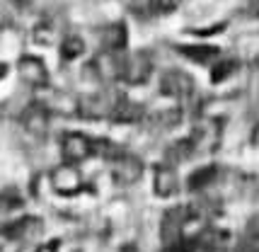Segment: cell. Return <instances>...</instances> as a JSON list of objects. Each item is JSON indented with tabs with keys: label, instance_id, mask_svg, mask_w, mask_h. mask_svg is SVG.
I'll return each instance as SVG.
<instances>
[{
	"label": "cell",
	"instance_id": "cell-1",
	"mask_svg": "<svg viewBox=\"0 0 259 252\" xmlns=\"http://www.w3.org/2000/svg\"><path fill=\"white\" fill-rule=\"evenodd\" d=\"M153 70V58L148 56L146 51H136V54H121L119 56V70L116 75L128 85H141L150 78Z\"/></svg>",
	"mask_w": 259,
	"mask_h": 252
},
{
	"label": "cell",
	"instance_id": "cell-2",
	"mask_svg": "<svg viewBox=\"0 0 259 252\" xmlns=\"http://www.w3.org/2000/svg\"><path fill=\"white\" fill-rule=\"evenodd\" d=\"M92 148H95L92 141L85 136V134H80V131H68L66 136L61 138V153H63V160L70 162V165H75V162L90 158Z\"/></svg>",
	"mask_w": 259,
	"mask_h": 252
},
{
	"label": "cell",
	"instance_id": "cell-3",
	"mask_svg": "<svg viewBox=\"0 0 259 252\" xmlns=\"http://www.w3.org/2000/svg\"><path fill=\"white\" fill-rule=\"evenodd\" d=\"M51 187H54L56 194L73 196L82 189V177L70 162H66V165H61V167L51 172Z\"/></svg>",
	"mask_w": 259,
	"mask_h": 252
},
{
	"label": "cell",
	"instance_id": "cell-4",
	"mask_svg": "<svg viewBox=\"0 0 259 252\" xmlns=\"http://www.w3.org/2000/svg\"><path fill=\"white\" fill-rule=\"evenodd\" d=\"M194 88V80L182 70H167L160 78V92L165 97H187Z\"/></svg>",
	"mask_w": 259,
	"mask_h": 252
},
{
	"label": "cell",
	"instance_id": "cell-5",
	"mask_svg": "<svg viewBox=\"0 0 259 252\" xmlns=\"http://www.w3.org/2000/svg\"><path fill=\"white\" fill-rule=\"evenodd\" d=\"M17 70H20V78L34 85V88H41L49 82V68L44 66V61L36 56H22L17 61Z\"/></svg>",
	"mask_w": 259,
	"mask_h": 252
},
{
	"label": "cell",
	"instance_id": "cell-6",
	"mask_svg": "<svg viewBox=\"0 0 259 252\" xmlns=\"http://www.w3.org/2000/svg\"><path fill=\"white\" fill-rule=\"evenodd\" d=\"M114 167H112V175L114 180L119 184H134L138 177H141V172H143V165L138 158L134 155H128V153H121L119 158H114Z\"/></svg>",
	"mask_w": 259,
	"mask_h": 252
},
{
	"label": "cell",
	"instance_id": "cell-7",
	"mask_svg": "<svg viewBox=\"0 0 259 252\" xmlns=\"http://www.w3.org/2000/svg\"><path fill=\"white\" fill-rule=\"evenodd\" d=\"M177 189H180L177 172L172 167H158V172H155V194L167 199V196L177 194Z\"/></svg>",
	"mask_w": 259,
	"mask_h": 252
},
{
	"label": "cell",
	"instance_id": "cell-8",
	"mask_svg": "<svg viewBox=\"0 0 259 252\" xmlns=\"http://www.w3.org/2000/svg\"><path fill=\"white\" fill-rule=\"evenodd\" d=\"M39 228H41L39 218H20V221H15V223H10L5 228V238H10V240H27V238L36 235Z\"/></svg>",
	"mask_w": 259,
	"mask_h": 252
},
{
	"label": "cell",
	"instance_id": "cell-9",
	"mask_svg": "<svg viewBox=\"0 0 259 252\" xmlns=\"http://www.w3.org/2000/svg\"><path fill=\"white\" fill-rule=\"evenodd\" d=\"M46 126H49V112H46L44 107H29L24 112V129L32 136H44Z\"/></svg>",
	"mask_w": 259,
	"mask_h": 252
},
{
	"label": "cell",
	"instance_id": "cell-10",
	"mask_svg": "<svg viewBox=\"0 0 259 252\" xmlns=\"http://www.w3.org/2000/svg\"><path fill=\"white\" fill-rule=\"evenodd\" d=\"M102 46L107 51H121L126 46V27L124 24H109L102 32Z\"/></svg>",
	"mask_w": 259,
	"mask_h": 252
},
{
	"label": "cell",
	"instance_id": "cell-11",
	"mask_svg": "<svg viewBox=\"0 0 259 252\" xmlns=\"http://www.w3.org/2000/svg\"><path fill=\"white\" fill-rule=\"evenodd\" d=\"M215 177H218V167H215V165H208V167H201V170L192 172L189 180H187V187H189L192 192H199V189H206L208 184H213Z\"/></svg>",
	"mask_w": 259,
	"mask_h": 252
},
{
	"label": "cell",
	"instance_id": "cell-12",
	"mask_svg": "<svg viewBox=\"0 0 259 252\" xmlns=\"http://www.w3.org/2000/svg\"><path fill=\"white\" fill-rule=\"evenodd\" d=\"M180 51L187 58H192L196 63H203V66L215 61V58H221V49H215V46H182Z\"/></svg>",
	"mask_w": 259,
	"mask_h": 252
},
{
	"label": "cell",
	"instance_id": "cell-13",
	"mask_svg": "<svg viewBox=\"0 0 259 252\" xmlns=\"http://www.w3.org/2000/svg\"><path fill=\"white\" fill-rule=\"evenodd\" d=\"M196 141L194 138H184V141H177V143H172L167 148V160L172 162H184V160H189L194 153H196Z\"/></svg>",
	"mask_w": 259,
	"mask_h": 252
},
{
	"label": "cell",
	"instance_id": "cell-14",
	"mask_svg": "<svg viewBox=\"0 0 259 252\" xmlns=\"http://www.w3.org/2000/svg\"><path fill=\"white\" fill-rule=\"evenodd\" d=\"M112 114L116 121H136V119H141L143 116V109L138 107V104L128 102V100H119V102H114L112 107Z\"/></svg>",
	"mask_w": 259,
	"mask_h": 252
},
{
	"label": "cell",
	"instance_id": "cell-15",
	"mask_svg": "<svg viewBox=\"0 0 259 252\" xmlns=\"http://www.w3.org/2000/svg\"><path fill=\"white\" fill-rule=\"evenodd\" d=\"M85 54V41H82V36L78 34H68L63 39V44H61V56L63 61H75L78 56Z\"/></svg>",
	"mask_w": 259,
	"mask_h": 252
},
{
	"label": "cell",
	"instance_id": "cell-16",
	"mask_svg": "<svg viewBox=\"0 0 259 252\" xmlns=\"http://www.w3.org/2000/svg\"><path fill=\"white\" fill-rule=\"evenodd\" d=\"M235 70H237V61H235V58H221V63H215V66H213L211 80H213V82H223V80H228Z\"/></svg>",
	"mask_w": 259,
	"mask_h": 252
},
{
	"label": "cell",
	"instance_id": "cell-17",
	"mask_svg": "<svg viewBox=\"0 0 259 252\" xmlns=\"http://www.w3.org/2000/svg\"><path fill=\"white\" fill-rule=\"evenodd\" d=\"M180 5V0H150V10L153 12H169Z\"/></svg>",
	"mask_w": 259,
	"mask_h": 252
},
{
	"label": "cell",
	"instance_id": "cell-18",
	"mask_svg": "<svg viewBox=\"0 0 259 252\" xmlns=\"http://www.w3.org/2000/svg\"><path fill=\"white\" fill-rule=\"evenodd\" d=\"M34 41H36V44H51V41H54L51 27H36V29H34Z\"/></svg>",
	"mask_w": 259,
	"mask_h": 252
},
{
	"label": "cell",
	"instance_id": "cell-19",
	"mask_svg": "<svg viewBox=\"0 0 259 252\" xmlns=\"http://www.w3.org/2000/svg\"><path fill=\"white\" fill-rule=\"evenodd\" d=\"M34 252H58V240L46 242V245H39V247H34Z\"/></svg>",
	"mask_w": 259,
	"mask_h": 252
},
{
	"label": "cell",
	"instance_id": "cell-20",
	"mask_svg": "<svg viewBox=\"0 0 259 252\" xmlns=\"http://www.w3.org/2000/svg\"><path fill=\"white\" fill-rule=\"evenodd\" d=\"M252 12H254V17H259V0L252 3Z\"/></svg>",
	"mask_w": 259,
	"mask_h": 252
},
{
	"label": "cell",
	"instance_id": "cell-21",
	"mask_svg": "<svg viewBox=\"0 0 259 252\" xmlns=\"http://www.w3.org/2000/svg\"><path fill=\"white\" fill-rule=\"evenodd\" d=\"M5 73H8V66H5V63H0V80L5 78Z\"/></svg>",
	"mask_w": 259,
	"mask_h": 252
},
{
	"label": "cell",
	"instance_id": "cell-22",
	"mask_svg": "<svg viewBox=\"0 0 259 252\" xmlns=\"http://www.w3.org/2000/svg\"><path fill=\"white\" fill-rule=\"evenodd\" d=\"M252 141H254V143H257V146H259V126H257V129H254V134H252Z\"/></svg>",
	"mask_w": 259,
	"mask_h": 252
},
{
	"label": "cell",
	"instance_id": "cell-23",
	"mask_svg": "<svg viewBox=\"0 0 259 252\" xmlns=\"http://www.w3.org/2000/svg\"><path fill=\"white\" fill-rule=\"evenodd\" d=\"M15 3H29V0H15Z\"/></svg>",
	"mask_w": 259,
	"mask_h": 252
}]
</instances>
